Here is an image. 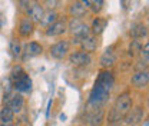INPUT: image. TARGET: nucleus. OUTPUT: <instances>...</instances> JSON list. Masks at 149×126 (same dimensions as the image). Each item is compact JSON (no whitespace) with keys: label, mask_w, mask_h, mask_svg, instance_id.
I'll use <instances>...</instances> for the list:
<instances>
[{"label":"nucleus","mask_w":149,"mask_h":126,"mask_svg":"<svg viewBox=\"0 0 149 126\" xmlns=\"http://www.w3.org/2000/svg\"><path fill=\"white\" fill-rule=\"evenodd\" d=\"M113 85H115L113 74L108 69L100 70L95 82V86L89 95V100H88L89 110H97L106 105V102L109 100L111 92L113 89Z\"/></svg>","instance_id":"1"},{"label":"nucleus","mask_w":149,"mask_h":126,"mask_svg":"<svg viewBox=\"0 0 149 126\" xmlns=\"http://www.w3.org/2000/svg\"><path fill=\"white\" fill-rule=\"evenodd\" d=\"M130 109H132V97H130V95L129 93H122L116 99V102H115V105L112 108L109 119L112 122L122 120V119L126 118V115L130 112Z\"/></svg>","instance_id":"2"},{"label":"nucleus","mask_w":149,"mask_h":126,"mask_svg":"<svg viewBox=\"0 0 149 126\" xmlns=\"http://www.w3.org/2000/svg\"><path fill=\"white\" fill-rule=\"evenodd\" d=\"M68 30L70 32L72 35V42L76 43H80V40L83 37L89 36L92 32H91V27L82 20V19H72L69 23H68Z\"/></svg>","instance_id":"3"},{"label":"nucleus","mask_w":149,"mask_h":126,"mask_svg":"<svg viewBox=\"0 0 149 126\" xmlns=\"http://www.w3.org/2000/svg\"><path fill=\"white\" fill-rule=\"evenodd\" d=\"M17 74L13 73V86L17 92H29L32 88V80L29 77V74L23 72L20 68H16Z\"/></svg>","instance_id":"4"},{"label":"nucleus","mask_w":149,"mask_h":126,"mask_svg":"<svg viewBox=\"0 0 149 126\" xmlns=\"http://www.w3.org/2000/svg\"><path fill=\"white\" fill-rule=\"evenodd\" d=\"M49 52H50V56L53 59L62 60L70 52V42L69 40H59V42H56L55 45L50 46Z\"/></svg>","instance_id":"5"},{"label":"nucleus","mask_w":149,"mask_h":126,"mask_svg":"<svg viewBox=\"0 0 149 126\" xmlns=\"http://www.w3.org/2000/svg\"><path fill=\"white\" fill-rule=\"evenodd\" d=\"M91 62H92L91 54L83 52V50H76V52H72V53L69 54V63L76 66V68L88 66Z\"/></svg>","instance_id":"6"},{"label":"nucleus","mask_w":149,"mask_h":126,"mask_svg":"<svg viewBox=\"0 0 149 126\" xmlns=\"http://www.w3.org/2000/svg\"><path fill=\"white\" fill-rule=\"evenodd\" d=\"M19 35L20 37H30L33 35V32H35V23L32 22V19L29 17V16H23V17L20 19V22H19Z\"/></svg>","instance_id":"7"},{"label":"nucleus","mask_w":149,"mask_h":126,"mask_svg":"<svg viewBox=\"0 0 149 126\" xmlns=\"http://www.w3.org/2000/svg\"><path fill=\"white\" fill-rule=\"evenodd\" d=\"M66 30H68V22L57 19L55 23H52L50 26L46 27V36H49V37L62 36Z\"/></svg>","instance_id":"8"},{"label":"nucleus","mask_w":149,"mask_h":126,"mask_svg":"<svg viewBox=\"0 0 149 126\" xmlns=\"http://www.w3.org/2000/svg\"><path fill=\"white\" fill-rule=\"evenodd\" d=\"M26 16H29V17L32 19L33 23H40L43 16H45V9H43V6L37 0H32L30 7H29V12H27Z\"/></svg>","instance_id":"9"},{"label":"nucleus","mask_w":149,"mask_h":126,"mask_svg":"<svg viewBox=\"0 0 149 126\" xmlns=\"http://www.w3.org/2000/svg\"><path fill=\"white\" fill-rule=\"evenodd\" d=\"M69 15L72 19H83L88 13V7L80 1V0H74L69 4V9H68Z\"/></svg>","instance_id":"10"},{"label":"nucleus","mask_w":149,"mask_h":126,"mask_svg":"<svg viewBox=\"0 0 149 126\" xmlns=\"http://www.w3.org/2000/svg\"><path fill=\"white\" fill-rule=\"evenodd\" d=\"M80 47H82V50L83 52H86V53H93L96 49H97V36H95V35H89V36L83 37L82 40H80Z\"/></svg>","instance_id":"11"},{"label":"nucleus","mask_w":149,"mask_h":126,"mask_svg":"<svg viewBox=\"0 0 149 126\" xmlns=\"http://www.w3.org/2000/svg\"><path fill=\"white\" fill-rule=\"evenodd\" d=\"M130 83L135 86V88H145L149 85V70H139L136 72L132 79H130Z\"/></svg>","instance_id":"12"},{"label":"nucleus","mask_w":149,"mask_h":126,"mask_svg":"<svg viewBox=\"0 0 149 126\" xmlns=\"http://www.w3.org/2000/svg\"><path fill=\"white\" fill-rule=\"evenodd\" d=\"M9 108L12 109L15 113H17L20 112L23 106H24V100H23V97H22V95H17V93H10L9 95V100H7V103H6Z\"/></svg>","instance_id":"13"},{"label":"nucleus","mask_w":149,"mask_h":126,"mask_svg":"<svg viewBox=\"0 0 149 126\" xmlns=\"http://www.w3.org/2000/svg\"><path fill=\"white\" fill-rule=\"evenodd\" d=\"M129 36L133 37L135 40H138V39H143V37L148 36V29H146V26L143 24V23H133L132 26H130V30H129Z\"/></svg>","instance_id":"14"},{"label":"nucleus","mask_w":149,"mask_h":126,"mask_svg":"<svg viewBox=\"0 0 149 126\" xmlns=\"http://www.w3.org/2000/svg\"><path fill=\"white\" fill-rule=\"evenodd\" d=\"M106 26H108V19L102 17V16H97V17L93 19L92 26H91V32H92V35H95V36L102 35L103 30L106 29Z\"/></svg>","instance_id":"15"},{"label":"nucleus","mask_w":149,"mask_h":126,"mask_svg":"<svg viewBox=\"0 0 149 126\" xmlns=\"http://www.w3.org/2000/svg\"><path fill=\"white\" fill-rule=\"evenodd\" d=\"M142 118H143V112L141 108L130 109V112L126 115V123L128 125H136L142 120Z\"/></svg>","instance_id":"16"},{"label":"nucleus","mask_w":149,"mask_h":126,"mask_svg":"<svg viewBox=\"0 0 149 126\" xmlns=\"http://www.w3.org/2000/svg\"><path fill=\"white\" fill-rule=\"evenodd\" d=\"M115 62H116V56L113 54L111 49H108L105 53L102 54V57H100V66L103 68V69H109L112 68L113 65H115Z\"/></svg>","instance_id":"17"},{"label":"nucleus","mask_w":149,"mask_h":126,"mask_svg":"<svg viewBox=\"0 0 149 126\" xmlns=\"http://www.w3.org/2000/svg\"><path fill=\"white\" fill-rule=\"evenodd\" d=\"M103 119V110L102 109H97V110H92V113L88 115V120L92 126H99L100 122Z\"/></svg>","instance_id":"18"},{"label":"nucleus","mask_w":149,"mask_h":126,"mask_svg":"<svg viewBox=\"0 0 149 126\" xmlns=\"http://www.w3.org/2000/svg\"><path fill=\"white\" fill-rule=\"evenodd\" d=\"M13 116H15V112L9 108L7 105H4L3 109L0 110V120H1L3 123H12Z\"/></svg>","instance_id":"19"},{"label":"nucleus","mask_w":149,"mask_h":126,"mask_svg":"<svg viewBox=\"0 0 149 126\" xmlns=\"http://www.w3.org/2000/svg\"><path fill=\"white\" fill-rule=\"evenodd\" d=\"M42 46L36 43V42H30V43H27L26 45V53L27 56H39V54L42 53Z\"/></svg>","instance_id":"20"},{"label":"nucleus","mask_w":149,"mask_h":126,"mask_svg":"<svg viewBox=\"0 0 149 126\" xmlns=\"http://www.w3.org/2000/svg\"><path fill=\"white\" fill-rule=\"evenodd\" d=\"M105 7V0H91L88 9H91V12L95 15H99Z\"/></svg>","instance_id":"21"},{"label":"nucleus","mask_w":149,"mask_h":126,"mask_svg":"<svg viewBox=\"0 0 149 126\" xmlns=\"http://www.w3.org/2000/svg\"><path fill=\"white\" fill-rule=\"evenodd\" d=\"M56 20H57V13H56V12H46L43 19H42V22H40V24L45 26V27H47V26H50L52 23H55Z\"/></svg>","instance_id":"22"},{"label":"nucleus","mask_w":149,"mask_h":126,"mask_svg":"<svg viewBox=\"0 0 149 126\" xmlns=\"http://www.w3.org/2000/svg\"><path fill=\"white\" fill-rule=\"evenodd\" d=\"M10 53H12V56L15 59H17L20 53H22V47H20V43H19L17 39H13L10 42Z\"/></svg>","instance_id":"23"},{"label":"nucleus","mask_w":149,"mask_h":126,"mask_svg":"<svg viewBox=\"0 0 149 126\" xmlns=\"http://www.w3.org/2000/svg\"><path fill=\"white\" fill-rule=\"evenodd\" d=\"M43 9H46L47 12H55V9L59 6V0H45V3L42 4Z\"/></svg>","instance_id":"24"},{"label":"nucleus","mask_w":149,"mask_h":126,"mask_svg":"<svg viewBox=\"0 0 149 126\" xmlns=\"http://www.w3.org/2000/svg\"><path fill=\"white\" fill-rule=\"evenodd\" d=\"M141 56H142L143 63L149 65V42L145 45V46H142V47H141Z\"/></svg>","instance_id":"25"},{"label":"nucleus","mask_w":149,"mask_h":126,"mask_svg":"<svg viewBox=\"0 0 149 126\" xmlns=\"http://www.w3.org/2000/svg\"><path fill=\"white\" fill-rule=\"evenodd\" d=\"M17 1H19V9H20V12H23L24 15H27L32 0H17Z\"/></svg>","instance_id":"26"},{"label":"nucleus","mask_w":149,"mask_h":126,"mask_svg":"<svg viewBox=\"0 0 149 126\" xmlns=\"http://www.w3.org/2000/svg\"><path fill=\"white\" fill-rule=\"evenodd\" d=\"M80 1H82V3H83L86 7H88V6H89V3H91V0H80Z\"/></svg>","instance_id":"27"},{"label":"nucleus","mask_w":149,"mask_h":126,"mask_svg":"<svg viewBox=\"0 0 149 126\" xmlns=\"http://www.w3.org/2000/svg\"><path fill=\"white\" fill-rule=\"evenodd\" d=\"M1 126H12V125H10V123H3Z\"/></svg>","instance_id":"28"},{"label":"nucleus","mask_w":149,"mask_h":126,"mask_svg":"<svg viewBox=\"0 0 149 126\" xmlns=\"http://www.w3.org/2000/svg\"><path fill=\"white\" fill-rule=\"evenodd\" d=\"M148 35H149V30H148Z\"/></svg>","instance_id":"29"}]
</instances>
